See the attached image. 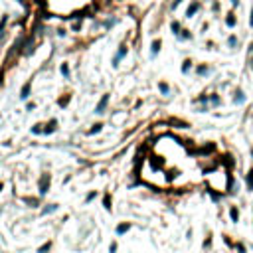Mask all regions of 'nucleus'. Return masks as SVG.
<instances>
[{"mask_svg": "<svg viewBox=\"0 0 253 253\" xmlns=\"http://www.w3.org/2000/svg\"><path fill=\"white\" fill-rule=\"evenodd\" d=\"M47 186H50V176L44 174V176H42V180H40V194H46L47 192Z\"/></svg>", "mask_w": 253, "mask_h": 253, "instance_id": "f257e3e1", "label": "nucleus"}, {"mask_svg": "<svg viewBox=\"0 0 253 253\" xmlns=\"http://www.w3.org/2000/svg\"><path fill=\"white\" fill-rule=\"evenodd\" d=\"M107 103H109V95H105L103 99L99 101V105H97V109H95V111H97V113H103V111H105V107H107Z\"/></svg>", "mask_w": 253, "mask_h": 253, "instance_id": "f03ea898", "label": "nucleus"}, {"mask_svg": "<svg viewBox=\"0 0 253 253\" xmlns=\"http://www.w3.org/2000/svg\"><path fill=\"white\" fill-rule=\"evenodd\" d=\"M129 228H131V225H129V224H121L119 228H117V233H125V231H127Z\"/></svg>", "mask_w": 253, "mask_h": 253, "instance_id": "7ed1b4c3", "label": "nucleus"}, {"mask_svg": "<svg viewBox=\"0 0 253 253\" xmlns=\"http://www.w3.org/2000/svg\"><path fill=\"white\" fill-rule=\"evenodd\" d=\"M30 93V83H26V87H22V99H26Z\"/></svg>", "mask_w": 253, "mask_h": 253, "instance_id": "20e7f679", "label": "nucleus"}, {"mask_svg": "<svg viewBox=\"0 0 253 253\" xmlns=\"http://www.w3.org/2000/svg\"><path fill=\"white\" fill-rule=\"evenodd\" d=\"M50 247H52V243L47 241L46 245H42V247H40V253H46V251H50Z\"/></svg>", "mask_w": 253, "mask_h": 253, "instance_id": "39448f33", "label": "nucleus"}, {"mask_svg": "<svg viewBox=\"0 0 253 253\" xmlns=\"http://www.w3.org/2000/svg\"><path fill=\"white\" fill-rule=\"evenodd\" d=\"M247 186H249V190H253V172H249V178H247Z\"/></svg>", "mask_w": 253, "mask_h": 253, "instance_id": "423d86ee", "label": "nucleus"}, {"mask_svg": "<svg viewBox=\"0 0 253 253\" xmlns=\"http://www.w3.org/2000/svg\"><path fill=\"white\" fill-rule=\"evenodd\" d=\"M56 125H57V123H56V121H52V123H50V127H47V129H46V133H52V131H53V129H56Z\"/></svg>", "mask_w": 253, "mask_h": 253, "instance_id": "0eeeda50", "label": "nucleus"}, {"mask_svg": "<svg viewBox=\"0 0 253 253\" xmlns=\"http://www.w3.org/2000/svg\"><path fill=\"white\" fill-rule=\"evenodd\" d=\"M160 50V42H154V44H152V53H156Z\"/></svg>", "mask_w": 253, "mask_h": 253, "instance_id": "6e6552de", "label": "nucleus"}, {"mask_svg": "<svg viewBox=\"0 0 253 253\" xmlns=\"http://www.w3.org/2000/svg\"><path fill=\"white\" fill-rule=\"evenodd\" d=\"M237 218H239L237 210H231V219H235V222H237Z\"/></svg>", "mask_w": 253, "mask_h": 253, "instance_id": "1a4fd4ad", "label": "nucleus"}, {"mask_svg": "<svg viewBox=\"0 0 253 253\" xmlns=\"http://www.w3.org/2000/svg\"><path fill=\"white\" fill-rule=\"evenodd\" d=\"M160 91H162V93H168V85H166V83H160Z\"/></svg>", "mask_w": 253, "mask_h": 253, "instance_id": "9d476101", "label": "nucleus"}, {"mask_svg": "<svg viewBox=\"0 0 253 253\" xmlns=\"http://www.w3.org/2000/svg\"><path fill=\"white\" fill-rule=\"evenodd\" d=\"M196 10H198V4H194L192 8H188V16H190V14H194V12H196Z\"/></svg>", "mask_w": 253, "mask_h": 253, "instance_id": "9b49d317", "label": "nucleus"}, {"mask_svg": "<svg viewBox=\"0 0 253 253\" xmlns=\"http://www.w3.org/2000/svg\"><path fill=\"white\" fill-rule=\"evenodd\" d=\"M61 73L63 75H69V67L67 66H61Z\"/></svg>", "mask_w": 253, "mask_h": 253, "instance_id": "f8f14e48", "label": "nucleus"}, {"mask_svg": "<svg viewBox=\"0 0 253 253\" xmlns=\"http://www.w3.org/2000/svg\"><path fill=\"white\" fill-rule=\"evenodd\" d=\"M101 131V125H95L93 129H91V133H99Z\"/></svg>", "mask_w": 253, "mask_h": 253, "instance_id": "ddd939ff", "label": "nucleus"}, {"mask_svg": "<svg viewBox=\"0 0 253 253\" xmlns=\"http://www.w3.org/2000/svg\"><path fill=\"white\" fill-rule=\"evenodd\" d=\"M249 22H251V26H253V10H251V20H249Z\"/></svg>", "mask_w": 253, "mask_h": 253, "instance_id": "4468645a", "label": "nucleus"}]
</instances>
